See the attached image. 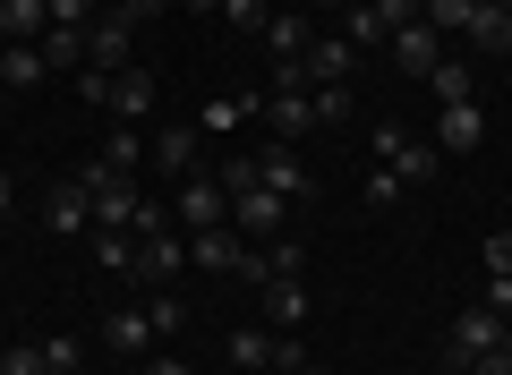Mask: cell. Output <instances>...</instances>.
Returning <instances> with one entry per match:
<instances>
[{
    "label": "cell",
    "mask_w": 512,
    "mask_h": 375,
    "mask_svg": "<svg viewBox=\"0 0 512 375\" xmlns=\"http://www.w3.org/2000/svg\"><path fill=\"white\" fill-rule=\"evenodd\" d=\"M248 162H256V188H274L282 205L308 197V162H299V145H256Z\"/></svg>",
    "instance_id": "obj_12"
},
{
    "label": "cell",
    "mask_w": 512,
    "mask_h": 375,
    "mask_svg": "<svg viewBox=\"0 0 512 375\" xmlns=\"http://www.w3.org/2000/svg\"><path fill=\"white\" fill-rule=\"evenodd\" d=\"M461 375H512V350H487V358H470Z\"/></svg>",
    "instance_id": "obj_41"
},
{
    "label": "cell",
    "mask_w": 512,
    "mask_h": 375,
    "mask_svg": "<svg viewBox=\"0 0 512 375\" xmlns=\"http://www.w3.org/2000/svg\"><path fill=\"white\" fill-rule=\"evenodd\" d=\"M376 18H384V35H393V26H410V18H419V0H376Z\"/></svg>",
    "instance_id": "obj_40"
},
{
    "label": "cell",
    "mask_w": 512,
    "mask_h": 375,
    "mask_svg": "<svg viewBox=\"0 0 512 375\" xmlns=\"http://www.w3.org/2000/svg\"><path fill=\"white\" fill-rule=\"evenodd\" d=\"M495 350H512V316H504V341H495Z\"/></svg>",
    "instance_id": "obj_45"
},
{
    "label": "cell",
    "mask_w": 512,
    "mask_h": 375,
    "mask_svg": "<svg viewBox=\"0 0 512 375\" xmlns=\"http://www.w3.org/2000/svg\"><path fill=\"white\" fill-rule=\"evenodd\" d=\"M94 341H103L111 358H146V350H163V341H154V316H146V307H111V316L94 324Z\"/></svg>",
    "instance_id": "obj_13"
},
{
    "label": "cell",
    "mask_w": 512,
    "mask_h": 375,
    "mask_svg": "<svg viewBox=\"0 0 512 375\" xmlns=\"http://www.w3.org/2000/svg\"><path fill=\"white\" fill-rule=\"evenodd\" d=\"M461 43H478V52H512V9H478Z\"/></svg>",
    "instance_id": "obj_27"
},
{
    "label": "cell",
    "mask_w": 512,
    "mask_h": 375,
    "mask_svg": "<svg viewBox=\"0 0 512 375\" xmlns=\"http://www.w3.org/2000/svg\"><path fill=\"white\" fill-rule=\"evenodd\" d=\"M94 265L111 282H137V231H94Z\"/></svg>",
    "instance_id": "obj_23"
},
{
    "label": "cell",
    "mask_w": 512,
    "mask_h": 375,
    "mask_svg": "<svg viewBox=\"0 0 512 375\" xmlns=\"http://www.w3.org/2000/svg\"><path fill=\"white\" fill-rule=\"evenodd\" d=\"M248 120H265V128H274V145L316 137V103H308V94H265V103L248 94Z\"/></svg>",
    "instance_id": "obj_11"
},
{
    "label": "cell",
    "mask_w": 512,
    "mask_h": 375,
    "mask_svg": "<svg viewBox=\"0 0 512 375\" xmlns=\"http://www.w3.org/2000/svg\"><path fill=\"white\" fill-rule=\"evenodd\" d=\"M188 273V231H146L137 239V282L146 290H171Z\"/></svg>",
    "instance_id": "obj_7"
},
{
    "label": "cell",
    "mask_w": 512,
    "mask_h": 375,
    "mask_svg": "<svg viewBox=\"0 0 512 375\" xmlns=\"http://www.w3.org/2000/svg\"><path fill=\"white\" fill-rule=\"evenodd\" d=\"M291 273H308V248H299L291 231H282V239H265V248H248V256H239V282H248V290H265V282H291Z\"/></svg>",
    "instance_id": "obj_8"
},
{
    "label": "cell",
    "mask_w": 512,
    "mask_h": 375,
    "mask_svg": "<svg viewBox=\"0 0 512 375\" xmlns=\"http://www.w3.org/2000/svg\"><path fill=\"white\" fill-rule=\"evenodd\" d=\"M504 9H512V0H504Z\"/></svg>",
    "instance_id": "obj_49"
},
{
    "label": "cell",
    "mask_w": 512,
    "mask_h": 375,
    "mask_svg": "<svg viewBox=\"0 0 512 375\" xmlns=\"http://www.w3.org/2000/svg\"><path fill=\"white\" fill-rule=\"evenodd\" d=\"M0 375H43V341H9L0 350Z\"/></svg>",
    "instance_id": "obj_36"
},
{
    "label": "cell",
    "mask_w": 512,
    "mask_h": 375,
    "mask_svg": "<svg viewBox=\"0 0 512 375\" xmlns=\"http://www.w3.org/2000/svg\"><path fill=\"white\" fill-rule=\"evenodd\" d=\"M308 273H291V282H265V290H256V316H265V324H308Z\"/></svg>",
    "instance_id": "obj_18"
},
{
    "label": "cell",
    "mask_w": 512,
    "mask_h": 375,
    "mask_svg": "<svg viewBox=\"0 0 512 375\" xmlns=\"http://www.w3.org/2000/svg\"><path fill=\"white\" fill-rule=\"evenodd\" d=\"M444 60V35L427 18H410V26H393V69H410V77H427Z\"/></svg>",
    "instance_id": "obj_16"
},
{
    "label": "cell",
    "mask_w": 512,
    "mask_h": 375,
    "mask_svg": "<svg viewBox=\"0 0 512 375\" xmlns=\"http://www.w3.org/2000/svg\"><path fill=\"white\" fill-rule=\"evenodd\" d=\"M103 162H111V171L128 179V171H137V162H146V137H137V128H120V137L103 145Z\"/></svg>",
    "instance_id": "obj_34"
},
{
    "label": "cell",
    "mask_w": 512,
    "mask_h": 375,
    "mask_svg": "<svg viewBox=\"0 0 512 375\" xmlns=\"http://www.w3.org/2000/svg\"><path fill=\"white\" fill-rule=\"evenodd\" d=\"M478 265H487V282H512V231H495L487 248H478Z\"/></svg>",
    "instance_id": "obj_37"
},
{
    "label": "cell",
    "mask_w": 512,
    "mask_h": 375,
    "mask_svg": "<svg viewBox=\"0 0 512 375\" xmlns=\"http://www.w3.org/2000/svg\"><path fill=\"white\" fill-rule=\"evenodd\" d=\"M77 367H86V341H77V333H52V341H43V375H77Z\"/></svg>",
    "instance_id": "obj_29"
},
{
    "label": "cell",
    "mask_w": 512,
    "mask_h": 375,
    "mask_svg": "<svg viewBox=\"0 0 512 375\" xmlns=\"http://www.w3.org/2000/svg\"><path fill=\"white\" fill-rule=\"evenodd\" d=\"M103 9H111V0H103Z\"/></svg>",
    "instance_id": "obj_50"
},
{
    "label": "cell",
    "mask_w": 512,
    "mask_h": 375,
    "mask_svg": "<svg viewBox=\"0 0 512 375\" xmlns=\"http://www.w3.org/2000/svg\"><path fill=\"white\" fill-rule=\"evenodd\" d=\"M350 69H359V52H350L342 35H325V43H308V77H316V86H333V77H350Z\"/></svg>",
    "instance_id": "obj_24"
},
{
    "label": "cell",
    "mask_w": 512,
    "mask_h": 375,
    "mask_svg": "<svg viewBox=\"0 0 512 375\" xmlns=\"http://www.w3.org/2000/svg\"><path fill=\"white\" fill-rule=\"evenodd\" d=\"M436 375H461V367H436Z\"/></svg>",
    "instance_id": "obj_48"
},
{
    "label": "cell",
    "mask_w": 512,
    "mask_h": 375,
    "mask_svg": "<svg viewBox=\"0 0 512 375\" xmlns=\"http://www.w3.org/2000/svg\"><path fill=\"white\" fill-rule=\"evenodd\" d=\"M43 26H52L43 0H0V43H43Z\"/></svg>",
    "instance_id": "obj_21"
},
{
    "label": "cell",
    "mask_w": 512,
    "mask_h": 375,
    "mask_svg": "<svg viewBox=\"0 0 512 375\" xmlns=\"http://www.w3.org/2000/svg\"><path fill=\"white\" fill-rule=\"evenodd\" d=\"M120 9H128V18H137V26H146V18H163L171 0H120Z\"/></svg>",
    "instance_id": "obj_42"
},
{
    "label": "cell",
    "mask_w": 512,
    "mask_h": 375,
    "mask_svg": "<svg viewBox=\"0 0 512 375\" xmlns=\"http://www.w3.org/2000/svg\"><path fill=\"white\" fill-rule=\"evenodd\" d=\"M171 222H180V231H214V222H231V188H222L214 171H188L180 197H171Z\"/></svg>",
    "instance_id": "obj_4"
},
{
    "label": "cell",
    "mask_w": 512,
    "mask_h": 375,
    "mask_svg": "<svg viewBox=\"0 0 512 375\" xmlns=\"http://www.w3.org/2000/svg\"><path fill=\"white\" fill-rule=\"evenodd\" d=\"M137 375H197V367H188L180 350H146V358H137Z\"/></svg>",
    "instance_id": "obj_38"
},
{
    "label": "cell",
    "mask_w": 512,
    "mask_h": 375,
    "mask_svg": "<svg viewBox=\"0 0 512 375\" xmlns=\"http://www.w3.org/2000/svg\"><path fill=\"white\" fill-rule=\"evenodd\" d=\"M239 256H248V239H239L231 222H214V231H188V265H205V273H239Z\"/></svg>",
    "instance_id": "obj_17"
},
{
    "label": "cell",
    "mask_w": 512,
    "mask_h": 375,
    "mask_svg": "<svg viewBox=\"0 0 512 375\" xmlns=\"http://www.w3.org/2000/svg\"><path fill=\"white\" fill-rule=\"evenodd\" d=\"M231 231L248 239V248H265V239L291 231V205H282L274 188H256V179H248V188H231Z\"/></svg>",
    "instance_id": "obj_3"
},
{
    "label": "cell",
    "mask_w": 512,
    "mask_h": 375,
    "mask_svg": "<svg viewBox=\"0 0 512 375\" xmlns=\"http://www.w3.org/2000/svg\"><path fill=\"white\" fill-rule=\"evenodd\" d=\"M478 9H504V0H478Z\"/></svg>",
    "instance_id": "obj_47"
},
{
    "label": "cell",
    "mask_w": 512,
    "mask_h": 375,
    "mask_svg": "<svg viewBox=\"0 0 512 375\" xmlns=\"http://www.w3.org/2000/svg\"><path fill=\"white\" fill-rule=\"evenodd\" d=\"M214 18H222V26H239V35H265V18H274V9H265V0H222Z\"/></svg>",
    "instance_id": "obj_33"
},
{
    "label": "cell",
    "mask_w": 512,
    "mask_h": 375,
    "mask_svg": "<svg viewBox=\"0 0 512 375\" xmlns=\"http://www.w3.org/2000/svg\"><path fill=\"white\" fill-rule=\"evenodd\" d=\"M308 375H316V367H308Z\"/></svg>",
    "instance_id": "obj_51"
},
{
    "label": "cell",
    "mask_w": 512,
    "mask_h": 375,
    "mask_svg": "<svg viewBox=\"0 0 512 375\" xmlns=\"http://www.w3.org/2000/svg\"><path fill=\"white\" fill-rule=\"evenodd\" d=\"M43 60L52 69H86V35L77 26H43Z\"/></svg>",
    "instance_id": "obj_28"
},
{
    "label": "cell",
    "mask_w": 512,
    "mask_h": 375,
    "mask_svg": "<svg viewBox=\"0 0 512 375\" xmlns=\"http://www.w3.org/2000/svg\"><path fill=\"white\" fill-rule=\"evenodd\" d=\"M342 43H350V52H376V43H393V35H384V18H376V0L342 9Z\"/></svg>",
    "instance_id": "obj_25"
},
{
    "label": "cell",
    "mask_w": 512,
    "mask_h": 375,
    "mask_svg": "<svg viewBox=\"0 0 512 375\" xmlns=\"http://www.w3.org/2000/svg\"><path fill=\"white\" fill-rule=\"evenodd\" d=\"M43 231H52V239H77V231H94V188H86V179H60V188H52V197H43Z\"/></svg>",
    "instance_id": "obj_10"
},
{
    "label": "cell",
    "mask_w": 512,
    "mask_h": 375,
    "mask_svg": "<svg viewBox=\"0 0 512 375\" xmlns=\"http://www.w3.org/2000/svg\"><path fill=\"white\" fill-rule=\"evenodd\" d=\"M393 197H410V188H402V179H393V171L376 162V179H367V205H393Z\"/></svg>",
    "instance_id": "obj_39"
},
{
    "label": "cell",
    "mask_w": 512,
    "mask_h": 375,
    "mask_svg": "<svg viewBox=\"0 0 512 375\" xmlns=\"http://www.w3.org/2000/svg\"><path fill=\"white\" fill-rule=\"evenodd\" d=\"M478 145H487V111L478 103H444L436 111V154L453 162V154H478Z\"/></svg>",
    "instance_id": "obj_15"
},
{
    "label": "cell",
    "mask_w": 512,
    "mask_h": 375,
    "mask_svg": "<svg viewBox=\"0 0 512 375\" xmlns=\"http://www.w3.org/2000/svg\"><path fill=\"white\" fill-rule=\"evenodd\" d=\"M146 162L171 179V188H180V179L205 162V128H197V120H171V128H154V137H146Z\"/></svg>",
    "instance_id": "obj_5"
},
{
    "label": "cell",
    "mask_w": 512,
    "mask_h": 375,
    "mask_svg": "<svg viewBox=\"0 0 512 375\" xmlns=\"http://www.w3.org/2000/svg\"><path fill=\"white\" fill-rule=\"evenodd\" d=\"M308 103H316V128L350 120V77H333V86H308Z\"/></svg>",
    "instance_id": "obj_30"
},
{
    "label": "cell",
    "mask_w": 512,
    "mask_h": 375,
    "mask_svg": "<svg viewBox=\"0 0 512 375\" xmlns=\"http://www.w3.org/2000/svg\"><path fill=\"white\" fill-rule=\"evenodd\" d=\"M239 120H248V94H222V103H205V111H197L205 137H222V128H239Z\"/></svg>",
    "instance_id": "obj_31"
},
{
    "label": "cell",
    "mask_w": 512,
    "mask_h": 375,
    "mask_svg": "<svg viewBox=\"0 0 512 375\" xmlns=\"http://www.w3.org/2000/svg\"><path fill=\"white\" fill-rule=\"evenodd\" d=\"M427 86H436V103H478V94H470V60H453V52L427 69Z\"/></svg>",
    "instance_id": "obj_26"
},
{
    "label": "cell",
    "mask_w": 512,
    "mask_h": 375,
    "mask_svg": "<svg viewBox=\"0 0 512 375\" xmlns=\"http://www.w3.org/2000/svg\"><path fill=\"white\" fill-rule=\"evenodd\" d=\"M77 179L94 188V231H137V214H146V197H137V179H120V171H111L103 154H94V162H86Z\"/></svg>",
    "instance_id": "obj_2"
},
{
    "label": "cell",
    "mask_w": 512,
    "mask_h": 375,
    "mask_svg": "<svg viewBox=\"0 0 512 375\" xmlns=\"http://www.w3.org/2000/svg\"><path fill=\"white\" fill-rule=\"evenodd\" d=\"M128 43H137V18H128L120 0H111L103 18L86 26V69H103V77H120V69H128Z\"/></svg>",
    "instance_id": "obj_6"
},
{
    "label": "cell",
    "mask_w": 512,
    "mask_h": 375,
    "mask_svg": "<svg viewBox=\"0 0 512 375\" xmlns=\"http://www.w3.org/2000/svg\"><path fill=\"white\" fill-rule=\"evenodd\" d=\"M308 43H316L308 9H282V18H265V52H274V60H308Z\"/></svg>",
    "instance_id": "obj_19"
},
{
    "label": "cell",
    "mask_w": 512,
    "mask_h": 375,
    "mask_svg": "<svg viewBox=\"0 0 512 375\" xmlns=\"http://www.w3.org/2000/svg\"><path fill=\"white\" fill-rule=\"evenodd\" d=\"M43 77H52V60H43V43H9V52H0V86H9V94L43 86Z\"/></svg>",
    "instance_id": "obj_20"
},
{
    "label": "cell",
    "mask_w": 512,
    "mask_h": 375,
    "mask_svg": "<svg viewBox=\"0 0 512 375\" xmlns=\"http://www.w3.org/2000/svg\"><path fill=\"white\" fill-rule=\"evenodd\" d=\"M9 197H18V179L0 171V231H9Z\"/></svg>",
    "instance_id": "obj_43"
},
{
    "label": "cell",
    "mask_w": 512,
    "mask_h": 375,
    "mask_svg": "<svg viewBox=\"0 0 512 375\" xmlns=\"http://www.w3.org/2000/svg\"><path fill=\"white\" fill-rule=\"evenodd\" d=\"M188 9H222V0H188Z\"/></svg>",
    "instance_id": "obj_46"
},
{
    "label": "cell",
    "mask_w": 512,
    "mask_h": 375,
    "mask_svg": "<svg viewBox=\"0 0 512 375\" xmlns=\"http://www.w3.org/2000/svg\"><path fill=\"white\" fill-rule=\"evenodd\" d=\"M325 9H333V18H342V9H359V0H308V18H325Z\"/></svg>",
    "instance_id": "obj_44"
},
{
    "label": "cell",
    "mask_w": 512,
    "mask_h": 375,
    "mask_svg": "<svg viewBox=\"0 0 512 375\" xmlns=\"http://www.w3.org/2000/svg\"><path fill=\"white\" fill-rule=\"evenodd\" d=\"M222 350H231V367H239V375H265V367H274V333H265V324H239Z\"/></svg>",
    "instance_id": "obj_22"
},
{
    "label": "cell",
    "mask_w": 512,
    "mask_h": 375,
    "mask_svg": "<svg viewBox=\"0 0 512 375\" xmlns=\"http://www.w3.org/2000/svg\"><path fill=\"white\" fill-rule=\"evenodd\" d=\"M154 103H163V86H154V69H137V60H128L120 77H103V111H120V128L146 120Z\"/></svg>",
    "instance_id": "obj_14"
},
{
    "label": "cell",
    "mask_w": 512,
    "mask_h": 375,
    "mask_svg": "<svg viewBox=\"0 0 512 375\" xmlns=\"http://www.w3.org/2000/svg\"><path fill=\"white\" fill-rule=\"evenodd\" d=\"M495 341H504V316H495L487 299H478V307H461V324H453V341H444V367H470V358H487Z\"/></svg>",
    "instance_id": "obj_9"
},
{
    "label": "cell",
    "mask_w": 512,
    "mask_h": 375,
    "mask_svg": "<svg viewBox=\"0 0 512 375\" xmlns=\"http://www.w3.org/2000/svg\"><path fill=\"white\" fill-rule=\"evenodd\" d=\"M43 9H52V26H77V35L103 18V0H43Z\"/></svg>",
    "instance_id": "obj_35"
},
{
    "label": "cell",
    "mask_w": 512,
    "mask_h": 375,
    "mask_svg": "<svg viewBox=\"0 0 512 375\" xmlns=\"http://www.w3.org/2000/svg\"><path fill=\"white\" fill-rule=\"evenodd\" d=\"M376 162H384V171H393V179H402V188H427V179L444 171L436 137H410L402 120H384V128H376Z\"/></svg>",
    "instance_id": "obj_1"
},
{
    "label": "cell",
    "mask_w": 512,
    "mask_h": 375,
    "mask_svg": "<svg viewBox=\"0 0 512 375\" xmlns=\"http://www.w3.org/2000/svg\"><path fill=\"white\" fill-rule=\"evenodd\" d=\"M146 316H154V341H171V333H188V307L171 299V290H154V299H146Z\"/></svg>",
    "instance_id": "obj_32"
}]
</instances>
